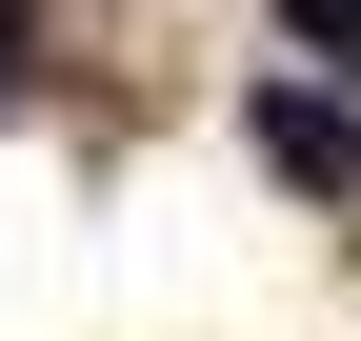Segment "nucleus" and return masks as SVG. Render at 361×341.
Returning <instances> with one entry per match:
<instances>
[{"instance_id":"3","label":"nucleus","mask_w":361,"mask_h":341,"mask_svg":"<svg viewBox=\"0 0 361 341\" xmlns=\"http://www.w3.org/2000/svg\"><path fill=\"white\" fill-rule=\"evenodd\" d=\"M0 80H20V0H0Z\"/></svg>"},{"instance_id":"2","label":"nucleus","mask_w":361,"mask_h":341,"mask_svg":"<svg viewBox=\"0 0 361 341\" xmlns=\"http://www.w3.org/2000/svg\"><path fill=\"white\" fill-rule=\"evenodd\" d=\"M281 20H301V40H322V61H361V0H281Z\"/></svg>"},{"instance_id":"1","label":"nucleus","mask_w":361,"mask_h":341,"mask_svg":"<svg viewBox=\"0 0 361 341\" xmlns=\"http://www.w3.org/2000/svg\"><path fill=\"white\" fill-rule=\"evenodd\" d=\"M241 141L281 161V181H361V120H341V101H301V80H261V101H241Z\"/></svg>"}]
</instances>
